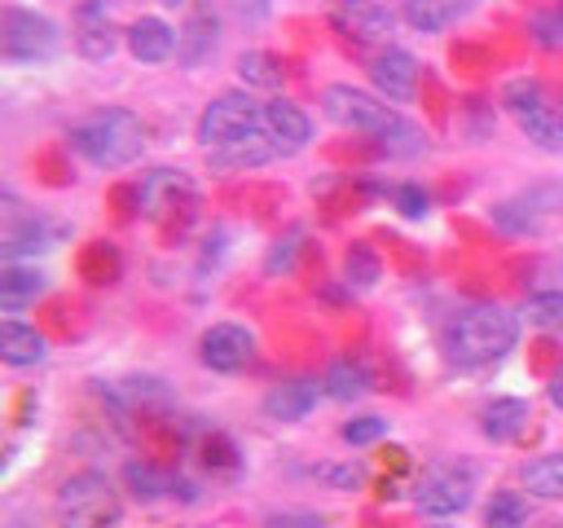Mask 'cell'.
<instances>
[{
  "mask_svg": "<svg viewBox=\"0 0 563 528\" xmlns=\"http://www.w3.org/2000/svg\"><path fill=\"white\" fill-rule=\"evenodd\" d=\"M70 150L79 158H88L92 167H106V172H119L128 163L141 158L145 150V123L141 114L123 110V106H106V110H92L84 114L75 128H70Z\"/></svg>",
  "mask_w": 563,
  "mask_h": 528,
  "instance_id": "1",
  "label": "cell"
},
{
  "mask_svg": "<svg viewBox=\"0 0 563 528\" xmlns=\"http://www.w3.org/2000/svg\"><path fill=\"white\" fill-rule=\"evenodd\" d=\"M519 339V317H510L497 304H475L466 312H457L444 330V356L462 370H479L501 361Z\"/></svg>",
  "mask_w": 563,
  "mask_h": 528,
  "instance_id": "2",
  "label": "cell"
},
{
  "mask_svg": "<svg viewBox=\"0 0 563 528\" xmlns=\"http://www.w3.org/2000/svg\"><path fill=\"white\" fill-rule=\"evenodd\" d=\"M321 110L330 123H339L343 132H361L369 141H383L387 132H396L405 123V114L396 106H387L383 97L365 92V88H352V84H330L321 92Z\"/></svg>",
  "mask_w": 563,
  "mask_h": 528,
  "instance_id": "3",
  "label": "cell"
},
{
  "mask_svg": "<svg viewBox=\"0 0 563 528\" xmlns=\"http://www.w3.org/2000/svg\"><path fill=\"white\" fill-rule=\"evenodd\" d=\"M501 106L528 132V141H537L550 154H563V101L550 97L537 79H510L501 88Z\"/></svg>",
  "mask_w": 563,
  "mask_h": 528,
  "instance_id": "4",
  "label": "cell"
},
{
  "mask_svg": "<svg viewBox=\"0 0 563 528\" xmlns=\"http://www.w3.org/2000/svg\"><path fill=\"white\" fill-rule=\"evenodd\" d=\"M260 119H264V106L251 97V92H220L202 106L198 114V141L207 150H220V145H233L251 132H260Z\"/></svg>",
  "mask_w": 563,
  "mask_h": 528,
  "instance_id": "5",
  "label": "cell"
},
{
  "mask_svg": "<svg viewBox=\"0 0 563 528\" xmlns=\"http://www.w3.org/2000/svg\"><path fill=\"white\" fill-rule=\"evenodd\" d=\"M62 44V31L53 18L35 13V9H22V4H9L0 13V53L4 62H44L53 57Z\"/></svg>",
  "mask_w": 563,
  "mask_h": 528,
  "instance_id": "6",
  "label": "cell"
},
{
  "mask_svg": "<svg viewBox=\"0 0 563 528\" xmlns=\"http://www.w3.org/2000/svg\"><path fill=\"white\" fill-rule=\"evenodd\" d=\"M62 510H66L70 524H79V528H110V524H119V497H114V488H110L101 475H92V471L70 475V480L62 484Z\"/></svg>",
  "mask_w": 563,
  "mask_h": 528,
  "instance_id": "7",
  "label": "cell"
},
{
  "mask_svg": "<svg viewBox=\"0 0 563 528\" xmlns=\"http://www.w3.org/2000/svg\"><path fill=\"white\" fill-rule=\"evenodd\" d=\"M251 356H255V334L238 321H216L198 339V361L216 374H238L251 365Z\"/></svg>",
  "mask_w": 563,
  "mask_h": 528,
  "instance_id": "8",
  "label": "cell"
},
{
  "mask_svg": "<svg viewBox=\"0 0 563 528\" xmlns=\"http://www.w3.org/2000/svg\"><path fill=\"white\" fill-rule=\"evenodd\" d=\"M369 79H374V88H378V97H383V101L405 106V101H413V97H418L422 66H418V57H413L409 48L387 44V48H378V53L369 57Z\"/></svg>",
  "mask_w": 563,
  "mask_h": 528,
  "instance_id": "9",
  "label": "cell"
},
{
  "mask_svg": "<svg viewBox=\"0 0 563 528\" xmlns=\"http://www.w3.org/2000/svg\"><path fill=\"white\" fill-rule=\"evenodd\" d=\"M471 493H475V471L462 462H449L440 471H431L422 484H418V510L427 515H457L471 506Z\"/></svg>",
  "mask_w": 563,
  "mask_h": 528,
  "instance_id": "10",
  "label": "cell"
},
{
  "mask_svg": "<svg viewBox=\"0 0 563 528\" xmlns=\"http://www.w3.org/2000/svg\"><path fill=\"white\" fill-rule=\"evenodd\" d=\"M136 189H141V207H145L154 220L176 224V211H180V216H189V211H194V185H189V176H185V172L154 167Z\"/></svg>",
  "mask_w": 563,
  "mask_h": 528,
  "instance_id": "11",
  "label": "cell"
},
{
  "mask_svg": "<svg viewBox=\"0 0 563 528\" xmlns=\"http://www.w3.org/2000/svg\"><path fill=\"white\" fill-rule=\"evenodd\" d=\"M391 13H387V4H378V0H339L334 4V26H339V35H352V40H361V44H383L387 48V35H391Z\"/></svg>",
  "mask_w": 563,
  "mask_h": 528,
  "instance_id": "12",
  "label": "cell"
},
{
  "mask_svg": "<svg viewBox=\"0 0 563 528\" xmlns=\"http://www.w3.org/2000/svg\"><path fill=\"white\" fill-rule=\"evenodd\" d=\"M75 48L88 57V62H106L114 48H119V40H128V35H119V26L110 22V13H106V4H84L79 13H75Z\"/></svg>",
  "mask_w": 563,
  "mask_h": 528,
  "instance_id": "13",
  "label": "cell"
},
{
  "mask_svg": "<svg viewBox=\"0 0 563 528\" xmlns=\"http://www.w3.org/2000/svg\"><path fill=\"white\" fill-rule=\"evenodd\" d=\"M260 128L282 145V154L303 150V145H308V136H312V119H308L295 101H286V97L264 101V119H260Z\"/></svg>",
  "mask_w": 563,
  "mask_h": 528,
  "instance_id": "14",
  "label": "cell"
},
{
  "mask_svg": "<svg viewBox=\"0 0 563 528\" xmlns=\"http://www.w3.org/2000/svg\"><path fill=\"white\" fill-rule=\"evenodd\" d=\"M273 158H282V145H277L264 128L251 132V136H242V141H233V145L207 150V163H211L216 172H251V167H264V163H273Z\"/></svg>",
  "mask_w": 563,
  "mask_h": 528,
  "instance_id": "15",
  "label": "cell"
},
{
  "mask_svg": "<svg viewBox=\"0 0 563 528\" xmlns=\"http://www.w3.org/2000/svg\"><path fill=\"white\" fill-rule=\"evenodd\" d=\"M176 35H180V44H176V62H180V66H198V62H207V57L216 53L220 18L211 13V4H194L189 18H185V26H180Z\"/></svg>",
  "mask_w": 563,
  "mask_h": 528,
  "instance_id": "16",
  "label": "cell"
},
{
  "mask_svg": "<svg viewBox=\"0 0 563 528\" xmlns=\"http://www.w3.org/2000/svg\"><path fill=\"white\" fill-rule=\"evenodd\" d=\"M471 9H475V0H400V18H405L413 31H422V35L449 31V26L462 22Z\"/></svg>",
  "mask_w": 563,
  "mask_h": 528,
  "instance_id": "17",
  "label": "cell"
},
{
  "mask_svg": "<svg viewBox=\"0 0 563 528\" xmlns=\"http://www.w3.org/2000/svg\"><path fill=\"white\" fill-rule=\"evenodd\" d=\"M123 35H128V48H132L136 62H167L180 44V35L163 18H136Z\"/></svg>",
  "mask_w": 563,
  "mask_h": 528,
  "instance_id": "18",
  "label": "cell"
},
{
  "mask_svg": "<svg viewBox=\"0 0 563 528\" xmlns=\"http://www.w3.org/2000/svg\"><path fill=\"white\" fill-rule=\"evenodd\" d=\"M312 405H317V383L308 378H286L264 396V414L273 422H299L303 414H312Z\"/></svg>",
  "mask_w": 563,
  "mask_h": 528,
  "instance_id": "19",
  "label": "cell"
},
{
  "mask_svg": "<svg viewBox=\"0 0 563 528\" xmlns=\"http://www.w3.org/2000/svg\"><path fill=\"white\" fill-rule=\"evenodd\" d=\"M523 427H528V400H519V396H497V400H488V405L479 409V431H484L493 444L515 440Z\"/></svg>",
  "mask_w": 563,
  "mask_h": 528,
  "instance_id": "20",
  "label": "cell"
},
{
  "mask_svg": "<svg viewBox=\"0 0 563 528\" xmlns=\"http://www.w3.org/2000/svg\"><path fill=\"white\" fill-rule=\"evenodd\" d=\"M44 273L35 268V264H4V273H0V308L13 317V312H22L26 304H35L40 295H44Z\"/></svg>",
  "mask_w": 563,
  "mask_h": 528,
  "instance_id": "21",
  "label": "cell"
},
{
  "mask_svg": "<svg viewBox=\"0 0 563 528\" xmlns=\"http://www.w3.org/2000/svg\"><path fill=\"white\" fill-rule=\"evenodd\" d=\"M44 352H48L44 330L22 326V321H4V326H0V356H4V365H13V370H22V365H40Z\"/></svg>",
  "mask_w": 563,
  "mask_h": 528,
  "instance_id": "22",
  "label": "cell"
},
{
  "mask_svg": "<svg viewBox=\"0 0 563 528\" xmlns=\"http://www.w3.org/2000/svg\"><path fill=\"white\" fill-rule=\"evenodd\" d=\"M57 224H48V220H40V216H26V220H18L9 233H4V242H0V251H4V260L9 264H18V255H44L53 242H57Z\"/></svg>",
  "mask_w": 563,
  "mask_h": 528,
  "instance_id": "23",
  "label": "cell"
},
{
  "mask_svg": "<svg viewBox=\"0 0 563 528\" xmlns=\"http://www.w3.org/2000/svg\"><path fill=\"white\" fill-rule=\"evenodd\" d=\"M238 75H242L246 88L277 92V88L286 84V62H282L277 53H268V48H246V53L238 57Z\"/></svg>",
  "mask_w": 563,
  "mask_h": 528,
  "instance_id": "24",
  "label": "cell"
},
{
  "mask_svg": "<svg viewBox=\"0 0 563 528\" xmlns=\"http://www.w3.org/2000/svg\"><path fill=\"white\" fill-rule=\"evenodd\" d=\"M321 387H325V396H334V400H356V396L369 392V370H365L361 361H334V365L321 374Z\"/></svg>",
  "mask_w": 563,
  "mask_h": 528,
  "instance_id": "25",
  "label": "cell"
},
{
  "mask_svg": "<svg viewBox=\"0 0 563 528\" xmlns=\"http://www.w3.org/2000/svg\"><path fill=\"white\" fill-rule=\"evenodd\" d=\"M523 488L532 497H545V502H563V453H550V458H537L523 466Z\"/></svg>",
  "mask_w": 563,
  "mask_h": 528,
  "instance_id": "26",
  "label": "cell"
},
{
  "mask_svg": "<svg viewBox=\"0 0 563 528\" xmlns=\"http://www.w3.org/2000/svg\"><path fill=\"white\" fill-rule=\"evenodd\" d=\"M119 268H123V260H119V251L110 242H88L79 251V277L92 282V286H110L119 277Z\"/></svg>",
  "mask_w": 563,
  "mask_h": 528,
  "instance_id": "27",
  "label": "cell"
},
{
  "mask_svg": "<svg viewBox=\"0 0 563 528\" xmlns=\"http://www.w3.org/2000/svg\"><path fill=\"white\" fill-rule=\"evenodd\" d=\"M519 317H523L528 326H537V330L563 334V290H537V295H528Z\"/></svg>",
  "mask_w": 563,
  "mask_h": 528,
  "instance_id": "28",
  "label": "cell"
},
{
  "mask_svg": "<svg viewBox=\"0 0 563 528\" xmlns=\"http://www.w3.org/2000/svg\"><path fill=\"white\" fill-rule=\"evenodd\" d=\"M123 480H128V488H132L141 502H154V497L172 493V484H176L158 462H128V466H123Z\"/></svg>",
  "mask_w": 563,
  "mask_h": 528,
  "instance_id": "29",
  "label": "cell"
},
{
  "mask_svg": "<svg viewBox=\"0 0 563 528\" xmlns=\"http://www.w3.org/2000/svg\"><path fill=\"white\" fill-rule=\"evenodd\" d=\"M343 273H347L352 286H374L383 277V260H378V251L369 242H352L343 251Z\"/></svg>",
  "mask_w": 563,
  "mask_h": 528,
  "instance_id": "30",
  "label": "cell"
},
{
  "mask_svg": "<svg viewBox=\"0 0 563 528\" xmlns=\"http://www.w3.org/2000/svg\"><path fill=\"white\" fill-rule=\"evenodd\" d=\"M528 524V502L519 493H493L484 510V528H523Z\"/></svg>",
  "mask_w": 563,
  "mask_h": 528,
  "instance_id": "31",
  "label": "cell"
},
{
  "mask_svg": "<svg viewBox=\"0 0 563 528\" xmlns=\"http://www.w3.org/2000/svg\"><path fill=\"white\" fill-rule=\"evenodd\" d=\"M202 466H207V471H224V475H229V471H238V449H233L220 431H211V436L202 440Z\"/></svg>",
  "mask_w": 563,
  "mask_h": 528,
  "instance_id": "32",
  "label": "cell"
},
{
  "mask_svg": "<svg viewBox=\"0 0 563 528\" xmlns=\"http://www.w3.org/2000/svg\"><path fill=\"white\" fill-rule=\"evenodd\" d=\"M347 444H374V440H383L387 436V422L378 418V414H361V418H352V422H343V431H339Z\"/></svg>",
  "mask_w": 563,
  "mask_h": 528,
  "instance_id": "33",
  "label": "cell"
},
{
  "mask_svg": "<svg viewBox=\"0 0 563 528\" xmlns=\"http://www.w3.org/2000/svg\"><path fill=\"white\" fill-rule=\"evenodd\" d=\"M391 198H396V211H400V216H409V220H422V216H427V202H431V198H427V189H422V185H409V180H405V185H396V194H391Z\"/></svg>",
  "mask_w": 563,
  "mask_h": 528,
  "instance_id": "34",
  "label": "cell"
},
{
  "mask_svg": "<svg viewBox=\"0 0 563 528\" xmlns=\"http://www.w3.org/2000/svg\"><path fill=\"white\" fill-rule=\"evenodd\" d=\"M295 251H299V229H290L286 238H277V242H273V251H268L264 268H268V273H290V268H295Z\"/></svg>",
  "mask_w": 563,
  "mask_h": 528,
  "instance_id": "35",
  "label": "cell"
},
{
  "mask_svg": "<svg viewBox=\"0 0 563 528\" xmlns=\"http://www.w3.org/2000/svg\"><path fill=\"white\" fill-rule=\"evenodd\" d=\"M264 528H325V515H312V510H273L264 519Z\"/></svg>",
  "mask_w": 563,
  "mask_h": 528,
  "instance_id": "36",
  "label": "cell"
},
{
  "mask_svg": "<svg viewBox=\"0 0 563 528\" xmlns=\"http://www.w3.org/2000/svg\"><path fill=\"white\" fill-rule=\"evenodd\" d=\"M321 480L334 488H361L365 484V466L361 462H343V466H321Z\"/></svg>",
  "mask_w": 563,
  "mask_h": 528,
  "instance_id": "37",
  "label": "cell"
},
{
  "mask_svg": "<svg viewBox=\"0 0 563 528\" xmlns=\"http://www.w3.org/2000/svg\"><path fill=\"white\" fill-rule=\"evenodd\" d=\"M110 211H114V220H132V211H141V189L136 185L110 189Z\"/></svg>",
  "mask_w": 563,
  "mask_h": 528,
  "instance_id": "38",
  "label": "cell"
},
{
  "mask_svg": "<svg viewBox=\"0 0 563 528\" xmlns=\"http://www.w3.org/2000/svg\"><path fill=\"white\" fill-rule=\"evenodd\" d=\"M532 31H537V40H563V4H554V9H545V13H537L532 18Z\"/></svg>",
  "mask_w": 563,
  "mask_h": 528,
  "instance_id": "39",
  "label": "cell"
},
{
  "mask_svg": "<svg viewBox=\"0 0 563 528\" xmlns=\"http://www.w3.org/2000/svg\"><path fill=\"white\" fill-rule=\"evenodd\" d=\"M229 13L242 22H264L273 13V0H229Z\"/></svg>",
  "mask_w": 563,
  "mask_h": 528,
  "instance_id": "40",
  "label": "cell"
},
{
  "mask_svg": "<svg viewBox=\"0 0 563 528\" xmlns=\"http://www.w3.org/2000/svg\"><path fill=\"white\" fill-rule=\"evenodd\" d=\"M40 172H48V176H44L48 185H66V180H70V172L57 163V154H44V158H40Z\"/></svg>",
  "mask_w": 563,
  "mask_h": 528,
  "instance_id": "41",
  "label": "cell"
},
{
  "mask_svg": "<svg viewBox=\"0 0 563 528\" xmlns=\"http://www.w3.org/2000/svg\"><path fill=\"white\" fill-rule=\"evenodd\" d=\"M559 361H563V356H559ZM559 361H554V343H550V339H541V343L532 348V370H550V365H559Z\"/></svg>",
  "mask_w": 563,
  "mask_h": 528,
  "instance_id": "42",
  "label": "cell"
},
{
  "mask_svg": "<svg viewBox=\"0 0 563 528\" xmlns=\"http://www.w3.org/2000/svg\"><path fill=\"white\" fill-rule=\"evenodd\" d=\"M550 405H554V409H563V361L550 370Z\"/></svg>",
  "mask_w": 563,
  "mask_h": 528,
  "instance_id": "43",
  "label": "cell"
},
{
  "mask_svg": "<svg viewBox=\"0 0 563 528\" xmlns=\"http://www.w3.org/2000/svg\"><path fill=\"white\" fill-rule=\"evenodd\" d=\"M167 9H180V4H194V0H163Z\"/></svg>",
  "mask_w": 563,
  "mask_h": 528,
  "instance_id": "44",
  "label": "cell"
},
{
  "mask_svg": "<svg viewBox=\"0 0 563 528\" xmlns=\"http://www.w3.org/2000/svg\"><path fill=\"white\" fill-rule=\"evenodd\" d=\"M88 4H106V0H88Z\"/></svg>",
  "mask_w": 563,
  "mask_h": 528,
  "instance_id": "45",
  "label": "cell"
}]
</instances>
